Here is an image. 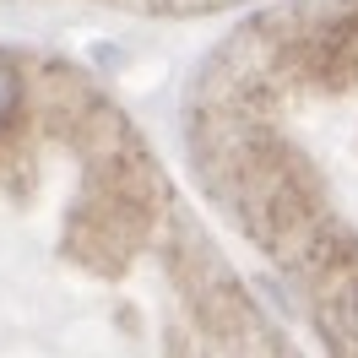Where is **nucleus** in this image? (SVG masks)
Here are the masks:
<instances>
[{"label":"nucleus","mask_w":358,"mask_h":358,"mask_svg":"<svg viewBox=\"0 0 358 358\" xmlns=\"http://www.w3.org/2000/svg\"><path fill=\"white\" fill-rule=\"evenodd\" d=\"M17 109H22V71L0 55V131L17 120Z\"/></svg>","instance_id":"obj_1"}]
</instances>
